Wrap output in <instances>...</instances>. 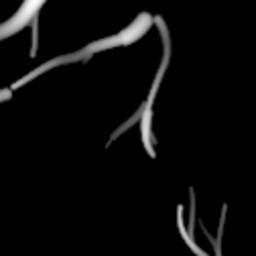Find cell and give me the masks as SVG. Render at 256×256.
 I'll return each mask as SVG.
<instances>
[{"mask_svg":"<svg viewBox=\"0 0 256 256\" xmlns=\"http://www.w3.org/2000/svg\"><path fill=\"white\" fill-rule=\"evenodd\" d=\"M43 4H45V0H24L22 6L18 8V12H16L8 22H4V26H2V37H10L12 33H16V30H20L22 26H26V24L30 22V18H33V16L41 10Z\"/></svg>","mask_w":256,"mask_h":256,"instance_id":"cell-1","label":"cell"}]
</instances>
